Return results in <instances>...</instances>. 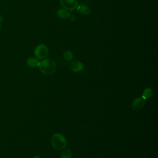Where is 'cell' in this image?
<instances>
[{
	"mask_svg": "<svg viewBox=\"0 0 158 158\" xmlns=\"http://www.w3.org/2000/svg\"><path fill=\"white\" fill-rule=\"evenodd\" d=\"M32 158H41V157L39 156H33Z\"/></svg>",
	"mask_w": 158,
	"mask_h": 158,
	"instance_id": "15",
	"label": "cell"
},
{
	"mask_svg": "<svg viewBox=\"0 0 158 158\" xmlns=\"http://www.w3.org/2000/svg\"><path fill=\"white\" fill-rule=\"evenodd\" d=\"M57 14L58 17L61 19H67V18H69V16L70 15V12L64 8L59 9L57 10Z\"/></svg>",
	"mask_w": 158,
	"mask_h": 158,
	"instance_id": "8",
	"label": "cell"
},
{
	"mask_svg": "<svg viewBox=\"0 0 158 158\" xmlns=\"http://www.w3.org/2000/svg\"><path fill=\"white\" fill-rule=\"evenodd\" d=\"M70 69L74 72H79L83 70L84 65L81 62L75 60L72 61L70 63Z\"/></svg>",
	"mask_w": 158,
	"mask_h": 158,
	"instance_id": "6",
	"label": "cell"
},
{
	"mask_svg": "<svg viewBox=\"0 0 158 158\" xmlns=\"http://www.w3.org/2000/svg\"><path fill=\"white\" fill-rule=\"evenodd\" d=\"M153 94V90L152 88H146L143 92V94H142V98L146 100L147 99L150 98Z\"/></svg>",
	"mask_w": 158,
	"mask_h": 158,
	"instance_id": "10",
	"label": "cell"
},
{
	"mask_svg": "<svg viewBox=\"0 0 158 158\" xmlns=\"http://www.w3.org/2000/svg\"><path fill=\"white\" fill-rule=\"evenodd\" d=\"M64 57L67 60H70L73 58V54L70 51L67 50V51H65V52L64 53Z\"/></svg>",
	"mask_w": 158,
	"mask_h": 158,
	"instance_id": "12",
	"label": "cell"
},
{
	"mask_svg": "<svg viewBox=\"0 0 158 158\" xmlns=\"http://www.w3.org/2000/svg\"><path fill=\"white\" fill-rule=\"evenodd\" d=\"M72 153L70 149H64L60 154V158H72Z\"/></svg>",
	"mask_w": 158,
	"mask_h": 158,
	"instance_id": "11",
	"label": "cell"
},
{
	"mask_svg": "<svg viewBox=\"0 0 158 158\" xmlns=\"http://www.w3.org/2000/svg\"><path fill=\"white\" fill-rule=\"evenodd\" d=\"M60 2L62 6L69 11L73 10L78 5V0H60Z\"/></svg>",
	"mask_w": 158,
	"mask_h": 158,
	"instance_id": "4",
	"label": "cell"
},
{
	"mask_svg": "<svg viewBox=\"0 0 158 158\" xmlns=\"http://www.w3.org/2000/svg\"><path fill=\"white\" fill-rule=\"evenodd\" d=\"M39 63H40V62L38 61V60L33 57H30L28 58V59L27 60V64L29 67H32V68L38 67Z\"/></svg>",
	"mask_w": 158,
	"mask_h": 158,
	"instance_id": "9",
	"label": "cell"
},
{
	"mask_svg": "<svg viewBox=\"0 0 158 158\" xmlns=\"http://www.w3.org/2000/svg\"><path fill=\"white\" fill-rule=\"evenodd\" d=\"M51 143L52 147L56 150H62L67 146V140L65 136L61 133H55L51 138Z\"/></svg>",
	"mask_w": 158,
	"mask_h": 158,
	"instance_id": "2",
	"label": "cell"
},
{
	"mask_svg": "<svg viewBox=\"0 0 158 158\" xmlns=\"http://www.w3.org/2000/svg\"><path fill=\"white\" fill-rule=\"evenodd\" d=\"M81 14L82 15H89L91 13V9L88 6L83 4H79L76 8Z\"/></svg>",
	"mask_w": 158,
	"mask_h": 158,
	"instance_id": "7",
	"label": "cell"
},
{
	"mask_svg": "<svg viewBox=\"0 0 158 158\" xmlns=\"http://www.w3.org/2000/svg\"><path fill=\"white\" fill-rule=\"evenodd\" d=\"M40 71L44 75H51L56 69V65L54 60L51 59H46L41 60L38 65Z\"/></svg>",
	"mask_w": 158,
	"mask_h": 158,
	"instance_id": "1",
	"label": "cell"
},
{
	"mask_svg": "<svg viewBox=\"0 0 158 158\" xmlns=\"http://www.w3.org/2000/svg\"><path fill=\"white\" fill-rule=\"evenodd\" d=\"M48 52H49V50L48 47L43 44H41L38 45L35 48L34 51V54L38 59H43L48 56Z\"/></svg>",
	"mask_w": 158,
	"mask_h": 158,
	"instance_id": "3",
	"label": "cell"
},
{
	"mask_svg": "<svg viewBox=\"0 0 158 158\" xmlns=\"http://www.w3.org/2000/svg\"><path fill=\"white\" fill-rule=\"evenodd\" d=\"M145 104V100L142 97L136 98L131 103V108L135 110H140L142 109Z\"/></svg>",
	"mask_w": 158,
	"mask_h": 158,
	"instance_id": "5",
	"label": "cell"
},
{
	"mask_svg": "<svg viewBox=\"0 0 158 158\" xmlns=\"http://www.w3.org/2000/svg\"><path fill=\"white\" fill-rule=\"evenodd\" d=\"M69 20H71V21H75V17L73 15H72V14H70V15L69 16Z\"/></svg>",
	"mask_w": 158,
	"mask_h": 158,
	"instance_id": "13",
	"label": "cell"
},
{
	"mask_svg": "<svg viewBox=\"0 0 158 158\" xmlns=\"http://www.w3.org/2000/svg\"><path fill=\"white\" fill-rule=\"evenodd\" d=\"M2 19H3V17H2V16L0 15V29H1V22L2 20Z\"/></svg>",
	"mask_w": 158,
	"mask_h": 158,
	"instance_id": "14",
	"label": "cell"
}]
</instances>
